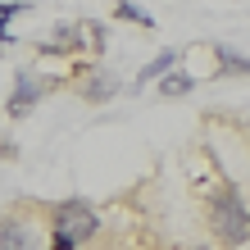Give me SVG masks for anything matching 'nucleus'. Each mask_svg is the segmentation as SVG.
<instances>
[{
  "mask_svg": "<svg viewBox=\"0 0 250 250\" xmlns=\"http://www.w3.org/2000/svg\"><path fill=\"white\" fill-rule=\"evenodd\" d=\"M178 60H182L178 50H159V60L146 64V68L137 73V86H146V82H155V78H164V73H173V68H178Z\"/></svg>",
  "mask_w": 250,
  "mask_h": 250,
  "instance_id": "0eeeda50",
  "label": "nucleus"
},
{
  "mask_svg": "<svg viewBox=\"0 0 250 250\" xmlns=\"http://www.w3.org/2000/svg\"><path fill=\"white\" fill-rule=\"evenodd\" d=\"M123 91V82L114 78V73H105V68H96L91 78L82 82V100H91V105H100V100H109V96H119Z\"/></svg>",
  "mask_w": 250,
  "mask_h": 250,
  "instance_id": "39448f33",
  "label": "nucleus"
},
{
  "mask_svg": "<svg viewBox=\"0 0 250 250\" xmlns=\"http://www.w3.org/2000/svg\"><path fill=\"white\" fill-rule=\"evenodd\" d=\"M41 96H46V86H41L32 73L23 68L19 78H14V96H9V105H5V109H9V119H27V114L37 109V100H41Z\"/></svg>",
  "mask_w": 250,
  "mask_h": 250,
  "instance_id": "7ed1b4c3",
  "label": "nucleus"
},
{
  "mask_svg": "<svg viewBox=\"0 0 250 250\" xmlns=\"http://www.w3.org/2000/svg\"><path fill=\"white\" fill-rule=\"evenodd\" d=\"M209 228H214V237L223 246L250 241V214H246V205H241L237 191H218V196L209 200Z\"/></svg>",
  "mask_w": 250,
  "mask_h": 250,
  "instance_id": "f03ea898",
  "label": "nucleus"
},
{
  "mask_svg": "<svg viewBox=\"0 0 250 250\" xmlns=\"http://www.w3.org/2000/svg\"><path fill=\"white\" fill-rule=\"evenodd\" d=\"M191 86L196 82H191L187 73H168V78H159V96H187Z\"/></svg>",
  "mask_w": 250,
  "mask_h": 250,
  "instance_id": "9d476101",
  "label": "nucleus"
},
{
  "mask_svg": "<svg viewBox=\"0 0 250 250\" xmlns=\"http://www.w3.org/2000/svg\"><path fill=\"white\" fill-rule=\"evenodd\" d=\"M218 73H241V78H250V60L228 46H218Z\"/></svg>",
  "mask_w": 250,
  "mask_h": 250,
  "instance_id": "1a4fd4ad",
  "label": "nucleus"
},
{
  "mask_svg": "<svg viewBox=\"0 0 250 250\" xmlns=\"http://www.w3.org/2000/svg\"><path fill=\"white\" fill-rule=\"evenodd\" d=\"M100 228L96 209L86 200H60L55 205V232H50V250H78L82 241H91Z\"/></svg>",
  "mask_w": 250,
  "mask_h": 250,
  "instance_id": "f257e3e1",
  "label": "nucleus"
},
{
  "mask_svg": "<svg viewBox=\"0 0 250 250\" xmlns=\"http://www.w3.org/2000/svg\"><path fill=\"white\" fill-rule=\"evenodd\" d=\"M114 19L119 23H137V27H155V19L141 5H132V0H119V5H114Z\"/></svg>",
  "mask_w": 250,
  "mask_h": 250,
  "instance_id": "6e6552de",
  "label": "nucleus"
},
{
  "mask_svg": "<svg viewBox=\"0 0 250 250\" xmlns=\"http://www.w3.org/2000/svg\"><path fill=\"white\" fill-rule=\"evenodd\" d=\"M86 37L78 32L73 23H60L55 27V41H41V55H64V50H82Z\"/></svg>",
  "mask_w": 250,
  "mask_h": 250,
  "instance_id": "423d86ee",
  "label": "nucleus"
},
{
  "mask_svg": "<svg viewBox=\"0 0 250 250\" xmlns=\"http://www.w3.org/2000/svg\"><path fill=\"white\" fill-rule=\"evenodd\" d=\"M0 250H41L32 228L19 223V218H0Z\"/></svg>",
  "mask_w": 250,
  "mask_h": 250,
  "instance_id": "20e7f679",
  "label": "nucleus"
}]
</instances>
